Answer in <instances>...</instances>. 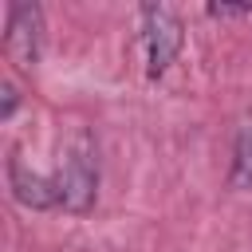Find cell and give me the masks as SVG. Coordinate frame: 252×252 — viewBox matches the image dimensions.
Instances as JSON below:
<instances>
[{"label": "cell", "mask_w": 252, "mask_h": 252, "mask_svg": "<svg viewBox=\"0 0 252 252\" xmlns=\"http://www.w3.org/2000/svg\"><path fill=\"white\" fill-rule=\"evenodd\" d=\"M55 185H59V205L71 209V213H87L94 205V193H98V169H94V150H91V138L79 134L55 173Z\"/></svg>", "instance_id": "cell-1"}, {"label": "cell", "mask_w": 252, "mask_h": 252, "mask_svg": "<svg viewBox=\"0 0 252 252\" xmlns=\"http://www.w3.org/2000/svg\"><path fill=\"white\" fill-rule=\"evenodd\" d=\"M142 43H146L150 79H161L169 71V63L177 59V51H181V20L161 4L142 8Z\"/></svg>", "instance_id": "cell-2"}, {"label": "cell", "mask_w": 252, "mask_h": 252, "mask_svg": "<svg viewBox=\"0 0 252 252\" xmlns=\"http://www.w3.org/2000/svg\"><path fill=\"white\" fill-rule=\"evenodd\" d=\"M43 43V12L39 4H12L8 8V32H4V51L16 67H35Z\"/></svg>", "instance_id": "cell-3"}, {"label": "cell", "mask_w": 252, "mask_h": 252, "mask_svg": "<svg viewBox=\"0 0 252 252\" xmlns=\"http://www.w3.org/2000/svg\"><path fill=\"white\" fill-rule=\"evenodd\" d=\"M8 185H12V197L24 205V209H51L59 205V185L55 177H43L35 169H28L20 161V154L8 158Z\"/></svg>", "instance_id": "cell-4"}, {"label": "cell", "mask_w": 252, "mask_h": 252, "mask_svg": "<svg viewBox=\"0 0 252 252\" xmlns=\"http://www.w3.org/2000/svg\"><path fill=\"white\" fill-rule=\"evenodd\" d=\"M232 185L252 193V122H240L232 142Z\"/></svg>", "instance_id": "cell-5"}, {"label": "cell", "mask_w": 252, "mask_h": 252, "mask_svg": "<svg viewBox=\"0 0 252 252\" xmlns=\"http://www.w3.org/2000/svg\"><path fill=\"white\" fill-rule=\"evenodd\" d=\"M244 12H248V8H228V4H209V16H217V20H220V16H244Z\"/></svg>", "instance_id": "cell-6"}, {"label": "cell", "mask_w": 252, "mask_h": 252, "mask_svg": "<svg viewBox=\"0 0 252 252\" xmlns=\"http://www.w3.org/2000/svg\"><path fill=\"white\" fill-rule=\"evenodd\" d=\"M12 110H16V87H12V83H4V110H0V114H4V118H12Z\"/></svg>", "instance_id": "cell-7"}]
</instances>
